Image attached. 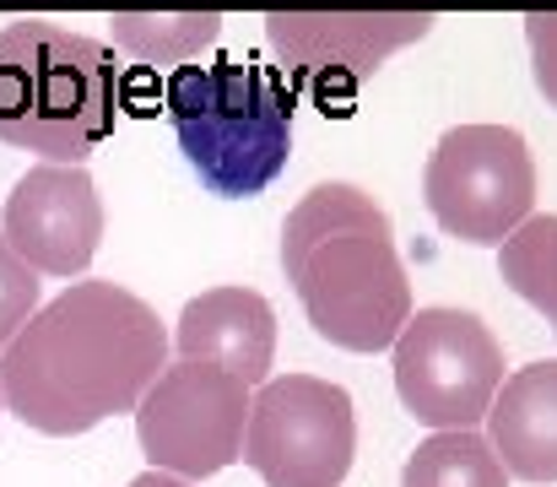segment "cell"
Returning a JSON list of instances; mask_svg holds the SVG:
<instances>
[{
	"label": "cell",
	"instance_id": "cell-4",
	"mask_svg": "<svg viewBox=\"0 0 557 487\" xmlns=\"http://www.w3.org/2000/svg\"><path fill=\"white\" fill-rule=\"evenodd\" d=\"M169 120L180 131V147L195 162V173L216 195H260L293 147V87L244 60L216 65H180L169 93Z\"/></svg>",
	"mask_w": 557,
	"mask_h": 487
},
{
	"label": "cell",
	"instance_id": "cell-1",
	"mask_svg": "<svg viewBox=\"0 0 557 487\" xmlns=\"http://www.w3.org/2000/svg\"><path fill=\"white\" fill-rule=\"evenodd\" d=\"M169 368V330L120 282H71L0 352L5 412L49 439H76L136 412Z\"/></svg>",
	"mask_w": 557,
	"mask_h": 487
},
{
	"label": "cell",
	"instance_id": "cell-13",
	"mask_svg": "<svg viewBox=\"0 0 557 487\" xmlns=\"http://www.w3.org/2000/svg\"><path fill=\"white\" fill-rule=\"evenodd\" d=\"M400 487H509V472L476 428H455L411 450Z\"/></svg>",
	"mask_w": 557,
	"mask_h": 487
},
{
	"label": "cell",
	"instance_id": "cell-17",
	"mask_svg": "<svg viewBox=\"0 0 557 487\" xmlns=\"http://www.w3.org/2000/svg\"><path fill=\"white\" fill-rule=\"evenodd\" d=\"M525 44H531V76H536L542 98L557 109V11L525 16Z\"/></svg>",
	"mask_w": 557,
	"mask_h": 487
},
{
	"label": "cell",
	"instance_id": "cell-9",
	"mask_svg": "<svg viewBox=\"0 0 557 487\" xmlns=\"http://www.w3.org/2000/svg\"><path fill=\"white\" fill-rule=\"evenodd\" d=\"M433 22L428 11H271L265 38L287 76L331 104V93L369 82L395 49L428 38Z\"/></svg>",
	"mask_w": 557,
	"mask_h": 487
},
{
	"label": "cell",
	"instance_id": "cell-18",
	"mask_svg": "<svg viewBox=\"0 0 557 487\" xmlns=\"http://www.w3.org/2000/svg\"><path fill=\"white\" fill-rule=\"evenodd\" d=\"M125 487H189V483H180V477H169V472H141L136 483H125Z\"/></svg>",
	"mask_w": 557,
	"mask_h": 487
},
{
	"label": "cell",
	"instance_id": "cell-11",
	"mask_svg": "<svg viewBox=\"0 0 557 487\" xmlns=\"http://www.w3.org/2000/svg\"><path fill=\"white\" fill-rule=\"evenodd\" d=\"M180 363H211L260 390L276 363V309L255 288H211L189 299L174 325Z\"/></svg>",
	"mask_w": 557,
	"mask_h": 487
},
{
	"label": "cell",
	"instance_id": "cell-15",
	"mask_svg": "<svg viewBox=\"0 0 557 487\" xmlns=\"http://www.w3.org/2000/svg\"><path fill=\"white\" fill-rule=\"evenodd\" d=\"M109 22H114V44L131 60H141V65H174V71L222 38V16L216 11H185V16H136V11H120Z\"/></svg>",
	"mask_w": 557,
	"mask_h": 487
},
{
	"label": "cell",
	"instance_id": "cell-3",
	"mask_svg": "<svg viewBox=\"0 0 557 487\" xmlns=\"http://www.w3.org/2000/svg\"><path fill=\"white\" fill-rule=\"evenodd\" d=\"M120 120V60L103 38L54 16L0 27V142L44 162L92 158Z\"/></svg>",
	"mask_w": 557,
	"mask_h": 487
},
{
	"label": "cell",
	"instance_id": "cell-7",
	"mask_svg": "<svg viewBox=\"0 0 557 487\" xmlns=\"http://www.w3.org/2000/svg\"><path fill=\"white\" fill-rule=\"evenodd\" d=\"M389 363L400 406L433 434L476 428L504 385V346L471 309H417Z\"/></svg>",
	"mask_w": 557,
	"mask_h": 487
},
{
	"label": "cell",
	"instance_id": "cell-6",
	"mask_svg": "<svg viewBox=\"0 0 557 487\" xmlns=\"http://www.w3.org/2000/svg\"><path fill=\"white\" fill-rule=\"evenodd\" d=\"M422 200L449 239L498 249L536 206V158L515 125H455L428 158Z\"/></svg>",
	"mask_w": 557,
	"mask_h": 487
},
{
	"label": "cell",
	"instance_id": "cell-16",
	"mask_svg": "<svg viewBox=\"0 0 557 487\" xmlns=\"http://www.w3.org/2000/svg\"><path fill=\"white\" fill-rule=\"evenodd\" d=\"M33 315H38V271L16 260L11 244L0 239V352L16 341V330Z\"/></svg>",
	"mask_w": 557,
	"mask_h": 487
},
{
	"label": "cell",
	"instance_id": "cell-19",
	"mask_svg": "<svg viewBox=\"0 0 557 487\" xmlns=\"http://www.w3.org/2000/svg\"><path fill=\"white\" fill-rule=\"evenodd\" d=\"M0 417H5V390H0Z\"/></svg>",
	"mask_w": 557,
	"mask_h": 487
},
{
	"label": "cell",
	"instance_id": "cell-2",
	"mask_svg": "<svg viewBox=\"0 0 557 487\" xmlns=\"http://www.w3.org/2000/svg\"><path fill=\"white\" fill-rule=\"evenodd\" d=\"M282 271L314 325L342 352H384L411 320V282L384 206L347 179L314 184L282 222Z\"/></svg>",
	"mask_w": 557,
	"mask_h": 487
},
{
	"label": "cell",
	"instance_id": "cell-5",
	"mask_svg": "<svg viewBox=\"0 0 557 487\" xmlns=\"http://www.w3.org/2000/svg\"><path fill=\"white\" fill-rule=\"evenodd\" d=\"M358 455V412L336 379L276 374L255 390L244 466L265 487H342Z\"/></svg>",
	"mask_w": 557,
	"mask_h": 487
},
{
	"label": "cell",
	"instance_id": "cell-10",
	"mask_svg": "<svg viewBox=\"0 0 557 487\" xmlns=\"http://www.w3.org/2000/svg\"><path fill=\"white\" fill-rule=\"evenodd\" d=\"M0 239L38 277H82L103 244V195L92 173L71 162L27 168L0 206Z\"/></svg>",
	"mask_w": 557,
	"mask_h": 487
},
{
	"label": "cell",
	"instance_id": "cell-14",
	"mask_svg": "<svg viewBox=\"0 0 557 487\" xmlns=\"http://www.w3.org/2000/svg\"><path fill=\"white\" fill-rule=\"evenodd\" d=\"M498 277L509 282V293H520L536 315H547L557 336V217H525L504 244H498Z\"/></svg>",
	"mask_w": 557,
	"mask_h": 487
},
{
	"label": "cell",
	"instance_id": "cell-12",
	"mask_svg": "<svg viewBox=\"0 0 557 487\" xmlns=\"http://www.w3.org/2000/svg\"><path fill=\"white\" fill-rule=\"evenodd\" d=\"M487 445L520 483H557V357L515 368L487 406Z\"/></svg>",
	"mask_w": 557,
	"mask_h": 487
},
{
	"label": "cell",
	"instance_id": "cell-8",
	"mask_svg": "<svg viewBox=\"0 0 557 487\" xmlns=\"http://www.w3.org/2000/svg\"><path fill=\"white\" fill-rule=\"evenodd\" d=\"M255 390L211 363H174L152 379V390L136 406V439L152 472H169L180 483H200L227 472L244 455V423H249Z\"/></svg>",
	"mask_w": 557,
	"mask_h": 487
}]
</instances>
